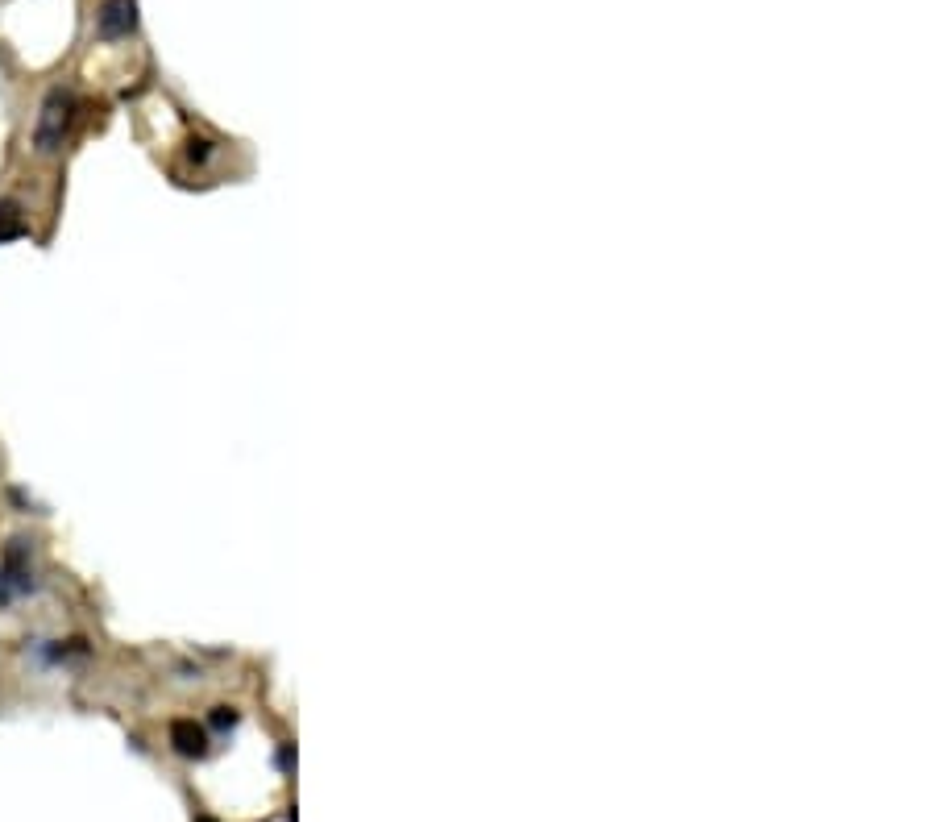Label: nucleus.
Returning a JSON list of instances; mask_svg holds the SVG:
<instances>
[{"label": "nucleus", "instance_id": "1", "mask_svg": "<svg viewBox=\"0 0 934 822\" xmlns=\"http://www.w3.org/2000/svg\"><path fill=\"white\" fill-rule=\"evenodd\" d=\"M71 121H75V96L67 88L46 92L38 125H34V150L38 154H59L63 142H67V133H71Z\"/></svg>", "mask_w": 934, "mask_h": 822}, {"label": "nucleus", "instance_id": "2", "mask_svg": "<svg viewBox=\"0 0 934 822\" xmlns=\"http://www.w3.org/2000/svg\"><path fill=\"white\" fill-rule=\"evenodd\" d=\"M137 30V5L133 0H108L100 9V34L104 38H129Z\"/></svg>", "mask_w": 934, "mask_h": 822}, {"label": "nucleus", "instance_id": "3", "mask_svg": "<svg viewBox=\"0 0 934 822\" xmlns=\"http://www.w3.org/2000/svg\"><path fill=\"white\" fill-rule=\"evenodd\" d=\"M171 744H175L179 756L200 760V756H208V731L196 719H175L171 723Z\"/></svg>", "mask_w": 934, "mask_h": 822}, {"label": "nucleus", "instance_id": "4", "mask_svg": "<svg viewBox=\"0 0 934 822\" xmlns=\"http://www.w3.org/2000/svg\"><path fill=\"white\" fill-rule=\"evenodd\" d=\"M25 233V212L17 200H0V241H13Z\"/></svg>", "mask_w": 934, "mask_h": 822}, {"label": "nucleus", "instance_id": "5", "mask_svg": "<svg viewBox=\"0 0 934 822\" xmlns=\"http://www.w3.org/2000/svg\"><path fill=\"white\" fill-rule=\"evenodd\" d=\"M212 727H216V731H229V727H237V715H233L229 706H216V710H212Z\"/></svg>", "mask_w": 934, "mask_h": 822}, {"label": "nucleus", "instance_id": "6", "mask_svg": "<svg viewBox=\"0 0 934 822\" xmlns=\"http://www.w3.org/2000/svg\"><path fill=\"white\" fill-rule=\"evenodd\" d=\"M208 154H212V146L204 142V137H191V142H187V158H191V162H204Z\"/></svg>", "mask_w": 934, "mask_h": 822}, {"label": "nucleus", "instance_id": "7", "mask_svg": "<svg viewBox=\"0 0 934 822\" xmlns=\"http://www.w3.org/2000/svg\"><path fill=\"white\" fill-rule=\"evenodd\" d=\"M279 764H283V769H291V764H295V752H291V748H283V752H279Z\"/></svg>", "mask_w": 934, "mask_h": 822}, {"label": "nucleus", "instance_id": "8", "mask_svg": "<svg viewBox=\"0 0 934 822\" xmlns=\"http://www.w3.org/2000/svg\"><path fill=\"white\" fill-rule=\"evenodd\" d=\"M200 822H216V818H200Z\"/></svg>", "mask_w": 934, "mask_h": 822}]
</instances>
